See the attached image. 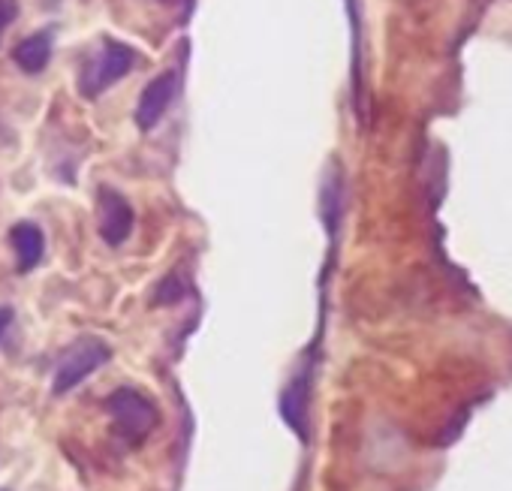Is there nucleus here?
I'll return each mask as SVG.
<instances>
[{
    "instance_id": "nucleus-1",
    "label": "nucleus",
    "mask_w": 512,
    "mask_h": 491,
    "mask_svg": "<svg viewBox=\"0 0 512 491\" xmlns=\"http://www.w3.org/2000/svg\"><path fill=\"white\" fill-rule=\"evenodd\" d=\"M106 410L112 416V428L115 434L127 443V446H139L160 422V413L154 407V401L130 386H121L109 395Z\"/></svg>"
},
{
    "instance_id": "nucleus-2",
    "label": "nucleus",
    "mask_w": 512,
    "mask_h": 491,
    "mask_svg": "<svg viewBox=\"0 0 512 491\" xmlns=\"http://www.w3.org/2000/svg\"><path fill=\"white\" fill-rule=\"evenodd\" d=\"M109 359H112V347H109L103 338L88 335V338L73 341V344L64 350L61 362L55 365L52 392H55V395H67V392H73V389H76V386H82V383H85L97 368H103Z\"/></svg>"
},
{
    "instance_id": "nucleus-3",
    "label": "nucleus",
    "mask_w": 512,
    "mask_h": 491,
    "mask_svg": "<svg viewBox=\"0 0 512 491\" xmlns=\"http://www.w3.org/2000/svg\"><path fill=\"white\" fill-rule=\"evenodd\" d=\"M136 64V52L124 43L109 40L79 73V94L85 100H97L100 94H106L112 85H118Z\"/></svg>"
},
{
    "instance_id": "nucleus-4",
    "label": "nucleus",
    "mask_w": 512,
    "mask_h": 491,
    "mask_svg": "<svg viewBox=\"0 0 512 491\" xmlns=\"http://www.w3.org/2000/svg\"><path fill=\"white\" fill-rule=\"evenodd\" d=\"M136 223L133 205L112 187H100L97 193V226H100V238L109 244V248H121V244L130 238Z\"/></svg>"
},
{
    "instance_id": "nucleus-5",
    "label": "nucleus",
    "mask_w": 512,
    "mask_h": 491,
    "mask_svg": "<svg viewBox=\"0 0 512 491\" xmlns=\"http://www.w3.org/2000/svg\"><path fill=\"white\" fill-rule=\"evenodd\" d=\"M175 94H178V73H175V70H166V73L154 76V79L145 85L142 97H139V106H136V127H139L142 133L154 130V127L166 118L169 106L175 103Z\"/></svg>"
},
{
    "instance_id": "nucleus-6",
    "label": "nucleus",
    "mask_w": 512,
    "mask_h": 491,
    "mask_svg": "<svg viewBox=\"0 0 512 491\" xmlns=\"http://www.w3.org/2000/svg\"><path fill=\"white\" fill-rule=\"evenodd\" d=\"M311 389H314V374L311 365H305L287 386L284 398H281V413L287 419V425L308 440V413H311Z\"/></svg>"
},
{
    "instance_id": "nucleus-7",
    "label": "nucleus",
    "mask_w": 512,
    "mask_h": 491,
    "mask_svg": "<svg viewBox=\"0 0 512 491\" xmlns=\"http://www.w3.org/2000/svg\"><path fill=\"white\" fill-rule=\"evenodd\" d=\"M10 241L16 248V260H19V269L22 272H34L40 263H43V254H46V235L37 223H16L10 229Z\"/></svg>"
},
{
    "instance_id": "nucleus-8",
    "label": "nucleus",
    "mask_w": 512,
    "mask_h": 491,
    "mask_svg": "<svg viewBox=\"0 0 512 491\" xmlns=\"http://www.w3.org/2000/svg\"><path fill=\"white\" fill-rule=\"evenodd\" d=\"M52 49H55L52 34H49V31H40V34L25 37V40L13 49V61H16V67H19L22 73L40 76V73L49 67V61H52Z\"/></svg>"
},
{
    "instance_id": "nucleus-9",
    "label": "nucleus",
    "mask_w": 512,
    "mask_h": 491,
    "mask_svg": "<svg viewBox=\"0 0 512 491\" xmlns=\"http://www.w3.org/2000/svg\"><path fill=\"white\" fill-rule=\"evenodd\" d=\"M187 293H190L187 281H184L181 275H169V278L160 281V287H157V293H154V302H157V305H175V302H181Z\"/></svg>"
},
{
    "instance_id": "nucleus-10",
    "label": "nucleus",
    "mask_w": 512,
    "mask_h": 491,
    "mask_svg": "<svg viewBox=\"0 0 512 491\" xmlns=\"http://www.w3.org/2000/svg\"><path fill=\"white\" fill-rule=\"evenodd\" d=\"M16 19H19V0H0V43H4V34Z\"/></svg>"
},
{
    "instance_id": "nucleus-11",
    "label": "nucleus",
    "mask_w": 512,
    "mask_h": 491,
    "mask_svg": "<svg viewBox=\"0 0 512 491\" xmlns=\"http://www.w3.org/2000/svg\"><path fill=\"white\" fill-rule=\"evenodd\" d=\"M13 308H7V305H0V338H4L7 335V329L13 326Z\"/></svg>"
},
{
    "instance_id": "nucleus-12",
    "label": "nucleus",
    "mask_w": 512,
    "mask_h": 491,
    "mask_svg": "<svg viewBox=\"0 0 512 491\" xmlns=\"http://www.w3.org/2000/svg\"><path fill=\"white\" fill-rule=\"evenodd\" d=\"M0 491H7V488H0Z\"/></svg>"
}]
</instances>
